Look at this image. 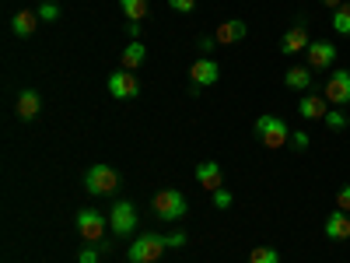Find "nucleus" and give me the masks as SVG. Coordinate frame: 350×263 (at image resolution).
<instances>
[{
    "label": "nucleus",
    "mask_w": 350,
    "mask_h": 263,
    "mask_svg": "<svg viewBox=\"0 0 350 263\" xmlns=\"http://www.w3.org/2000/svg\"><path fill=\"white\" fill-rule=\"evenodd\" d=\"M252 130H256V137L262 140V148H270V151H277V148H284V144H291V127L280 120V116H273V112L259 116Z\"/></svg>",
    "instance_id": "f257e3e1"
},
{
    "label": "nucleus",
    "mask_w": 350,
    "mask_h": 263,
    "mask_svg": "<svg viewBox=\"0 0 350 263\" xmlns=\"http://www.w3.org/2000/svg\"><path fill=\"white\" fill-rule=\"evenodd\" d=\"M84 190L95 193V197H112L120 190V172L109 168V165H92L84 172Z\"/></svg>",
    "instance_id": "f03ea898"
},
{
    "label": "nucleus",
    "mask_w": 350,
    "mask_h": 263,
    "mask_svg": "<svg viewBox=\"0 0 350 263\" xmlns=\"http://www.w3.org/2000/svg\"><path fill=\"white\" fill-rule=\"evenodd\" d=\"M105 225H109V214H102V211H95V208L77 211V236H81L84 242L98 246V242L105 239Z\"/></svg>",
    "instance_id": "7ed1b4c3"
},
{
    "label": "nucleus",
    "mask_w": 350,
    "mask_h": 263,
    "mask_svg": "<svg viewBox=\"0 0 350 263\" xmlns=\"http://www.w3.org/2000/svg\"><path fill=\"white\" fill-rule=\"evenodd\" d=\"M186 211H189V203L179 190H161L154 197V214L161 221H179V218H186Z\"/></svg>",
    "instance_id": "20e7f679"
},
{
    "label": "nucleus",
    "mask_w": 350,
    "mask_h": 263,
    "mask_svg": "<svg viewBox=\"0 0 350 263\" xmlns=\"http://www.w3.org/2000/svg\"><path fill=\"white\" fill-rule=\"evenodd\" d=\"M109 228H112V236H133V228H137V208L130 200H116L112 203V211H109Z\"/></svg>",
    "instance_id": "39448f33"
},
{
    "label": "nucleus",
    "mask_w": 350,
    "mask_h": 263,
    "mask_svg": "<svg viewBox=\"0 0 350 263\" xmlns=\"http://www.w3.org/2000/svg\"><path fill=\"white\" fill-rule=\"evenodd\" d=\"M165 249H168L165 236H137L126 256H130V263H154V260H161Z\"/></svg>",
    "instance_id": "423d86ee"
},
{
    "label": "nucleus",
    "mask_w": 350,
    "mask_h": 263,
    "mask_svg": "<svg viewBox=\"0 0 350 263\" xmlns=\"http://www.w3.org/2000/svg\"><path fill=\"white\" fill-rule=\"evenodd\" d=\"M323 95L329 105H350V71H333L326 88H323Z\"/></svg>",
    "instance_id": "0eeeda50"
},
{
    "label": "nucleus",
    "mask_w": 350,
    "mask_h": 263,
    "mask_svg": "<svg viewBox=\"0 0 350 263\" xmlns=\"http://www.w3.org/2000/svg\"><path fill=\"white\" fill-rule=\"evenodd\" d=\"M105 88H109L112 99H137V95H140V81L133 77V71H116V74H109Z\"/></svg>",
    "instance_id": "6e6552de"
},
{
    "label": "nucleus",
    "mask_w": 350,
    "mask_h": 263,
    "mask_svg": "<svg viewBox=\"0 0 350 263\" xmlns=\"http://www.w3.org/2000/svg\"><path fill=\"white\" fill-rule=\"evenodd\" d=\"M305 60H308L312 71H329L336 64V46L323 42V39H312V46L305 49Z\"/></svg>",
    "instance_id": "1a4fd4ad"
},
{
    "label": "nucleus",
    "mask_w": 350,
    "mask_h": 263,
    "mask_svg": "<svg viewBox=\"0 0 350 263\" xmlns=\"http://www.w3.org/2000/svg\"><path fill=\"white\" fill-rule=\"evenodd\" d=\"M245 36H249V28H245V21H239V18H228V21H221L217 25V42L221 46H235V42H245Z\"/></svg>",
    "instance_id": "9d476101"
},
{
    "label": "nucleus",
    "mask_w": 350,
    "mask_h": 263,
    "mask_svg": "<svg viewBox=\"0 0 350 263\" xmlns=\"http://www.w3.org/2000/svg\"><path fill=\"white\" fill-rule=\"evenodd\" d=\"M308 46H312V39H308V32H305V25L287 28V32H284V39H280V53H287V56L305 53Z\"/></svg>",
    "instance_id": "9b49d317"
},
{
    "label": "nucleus",
    "mask_w": 350,
    "mask_h": 263,
    "mask_svg": "<svg viewBox=\"0 0 350 263\" xmlns=\"http://www.w3.org/2000/svg\"><path fill=\"white\" fill-rule=\"evenodd\" d=\"M217 77H221V67H217V60H196V64L189 67V84L207 88V84H217Z\"/></svg>",
    "instance_id": "f8f14e48"
},
{
    "label": "nucleus",
    "mask_w": 350,
    "mask_h": 263,
    "mask_svg": "<svg viewBox=\"0 0 350 263\" xmlns=\"http://www.w3.org/2000/svg\"><path fill=\"white\" fill-rule=\"evenodd\" d=\"M323 231H326V239H336V242H347L350 239V218H347V211H333L329 218H326V225H323Z\"/></svg>",
    "instance_id": "ddd939ff"
},
{
    "label": "nucleus",
    "mask_w": 350,
    "mask_h": 263,
    "mask_svg": "<svg viewBox=\"0 0 350 263\" xmlns=\"http://www.w3.org/2000/svg\"><path fill=\"white\" fill-rule=\"evenodd\" d=\"M196 179H200V186L203 190H221V183H224V172H221V165L217 162H200L196 165Z\"/></svg>",
    "instance_id": "4468645a"
},
{
    "label": "nucleus",
    "mask_w": 350,
    "mask_h": 263,
    "mask_svg": "<svg viewBox=\"0 0 350 263\" xmlns=\"http://www.w3.org/2000/svg\"><path fill=\"white\" fill-rule=\"evenodd\" d=\"M298 112H301V120H326L329 102H326V95H305L298 102Z\"/></svg>",
    "instance_id": "2eb2a0df"
},
{
    "label": "nucleus",
    "mask_w": 350,
    "mask_h": 263,
    "mask_svg": "<svg viewBox=\"0 0 350 263\" xmlns=\"http://www.w3.org/2000/svg\"><path fill=\"white\" fill-rule=\"evenodd\" d=\"M18 116H21V120H36V116H39V109H42V99H39V92H36V88H25V92L18 95Z\"/></svg>",
    "instance_id": "dca6fc26"
},
{
    "label": "nucleus",
    "mask_w": 350,
    "mask_h": 263,
    "mask_svg": "<svg viewBox=\"0 0 350 263\" xmlns=\"http://www.w3.org/2000/svg\"><path fill=\"white\" fill-rule=\"evenodd\" d=\"M39 11H18L14 14V21H11V32L18 36V39H28V36H32L36 32V28H39Z\"/></svg>",
    "instance_id": "f3484780"
},
{
    "label": "nucleus",
    "mask_w": 350,
    "mask_h": 263,
    "mask_svg": "<svg viewBox=\"0 0 350 263\" xmlns=\"http://www.w3.org/2000/svg\"><path fill=\"white\" fill-rule=\"evenodd\" d=\"M284 84L291 88V92H308L312 88V67H291L284 74Z\"/></svg>",
    "instance_id": "a211bd4d"
},
{
    "label": "nucleus",
    "mask_w": 350,
    "mask_h": 263,
    "mask_svg": "<svg viewBox=\"0 0 350 263\" xmlns=\"http://www.w3.org/2000/svg\"><path fill=\"white\" fill-rule=\"evenodd\" d=\"M144 60H148V49H144V46L133 39V42L123 49V71H137Z\"/></svg>",
    "instance_id": "6ab92c4d"
},
{
    "label": "nucleus",
    "mask_w": 350,
    "mask_h": 263,
    "mask_svg": "<svg viewBox=\"0 0 350 263\" xmlns=\"http://www.w3.org/2000/svg\"><path fill=\"white\" fill-rule=\"evenodd\" d=\"M329 21H333V32L336 36H350V4H340Z\"/></svg>",
    "instance_id": "aec40b11"
},
{
    "label": "nucleus",
    "mask_w": 350,
    "mask_h": 263,
    "mask_svg": "<svg viewBox=\"0 0 350 263\" xmlns=\"http://www.w3.org/2000/svg\"><path fill=\"white\" fill-rule=\"evenodd\" d=\"M120 8H123L126 21H144V14H148V0H120Z\"/></svg>",
    "instance_id": "412c9836"
},
{
    "label": "nucleus",
    "mask_w": 350,
    "mask_h": 263,
    "mask_svg": "<svg viewBox=\"0 0 350 263\" xmlns=\"http://www.w3.org/2000/svg\"><path fill=\"white\" fill-rule=\"evenodd\" d=\"M249 263H280V253L273 246H256L249 253Z\"/></svg>",
    "instance_id": "4be33fe9"
},
{
    "label": "nucleus",
    "mask_w": 350,
    "mask_h": 263,
    "mask_svg": "<svg viewBox=\"0 0 350 263\" xmlns=\"http://www.w3.org/2000/svg\"><path fill=\"white\" fill-rule=\"evenodd\" d=\"M323 123H326L329 130H336V134H340V130H347V123H350V120H347V112H343V109H329Z\"/></svg>",
    "instance_id": "5701e85b"
},
{
    "label": "nucleus",
    "mask_w": 350,
    "mask_h": 263,
    "mask_svg": "<svg viewBox=\"0 0 350 263\" xmlns=\"http://www.w3.org/2000/svg\"><path fill=\"white\" fill-rule=\"evenodd\" d=\"M112 246H84L81 253H77V263H98L102 260V253H109Z\"/></svg>",
    "instance_id": "b1692460"
},
{
    "label": "nucleus",
    "mask_w": 350,
    "mask_h": 263,
    "mask_svg": "<svg viewBox=\"0 0 350 263\" xmlns=\"http://www.w3.org/2000/svg\"><path fill=\"white\" fill-rule=\"evenodd\" d=\"M211 200H214V208H217V211H228L231 203H235V197H231L224 186H221V190H214V193H211Z\"/></svg>",
    "instance_id": "393cba45"
},
{
    "label": "nucleus",
    "mask_w": 350,
    "mask_h": 263,
    "mask_svg": "<svg viewBox=\"0 0 350 263\" xmlns=\"http://www.w3.org/2000/svg\"><path fill=\"white\" fill-rule=\"evenodd\" d=\"M36 11H39V18H42V21H56V18H60V8H56L53 0H42V4H39Z\"/></svg>",
    "instance_id": "a878e982"
},
{
    "label": "nucleus",
    "mask_w": 350,
    "mask_h": 263,
    "mask_svg": "<svg viewBox=\"0 0 350 263\" xmlns=\"http://www.w3.org/2000/svg\"><path fill=\"white\" fill-rule=\"evenodd\" d=\"M291 144H295V151H305L308 144H312V137L305 130H291Z\"/></svg>",
    "instance_id": "bb28decb"
},
{
    "label": "nucleus",
    "mask_w": 350,
    "mask_h": 263,
    "mask_svg": "<svg viewBox=\"0 0 350 263\" xmlns=\"http://www.w3.org/2000/svg\"><path fill=\"white\" fill-rule=\"evenodd\" d=\"M336 208H340V211H350V183L336 190Z\"/></svg>",
    "instance_id": "cd10ccee"
},
{
    "label": "nucleus",
    "mask_w": 350,
    "mask_h": 263,
    "mask_svg": "<svg viewBox=\"0 0 350 263\" xmlns=\"http://www.w3.org/2000/svg\"><path fill=\"white\" fill-rule=\"evenodd\" d=\"M168 8L179 11V14H189V11L196 8V0H168Z\"/></svg>",
    "instance_id": "c85d7f7f"
},
{
    "label": "nucleus",
    "mask_w": 350,
    "mask_h": 263,
    "mask_svg": "<svg viewBox=\"0 0 350 263\" xmlns=\"http://www.w3.org/2000/svg\"><path fill=\"white\" fill-rule=\"evenodd\" d=\"M165 246L168 249H179V246H186V236H183V231H172V236H165Z\"/></svg>",
    "instance_id": "c756f323"
},
{
    "label": "nucleus",
    "mask_w": 350,
    "mask_h": 263,
    "mask_svg": "<svg viewBox=\"0 0 350 263\" xmlns=\"http://www.w3.org/2000/svg\"><path fill=\"white\" fill-rule=\"evenodd\" d=\"M126 32H130V39H137L140 36V21H126Z\"/></svg>",
    "instance_id": "7c9ffc66"
},
{
    "label": "nucleus",
    "mask_w": 350,
    "mask_h": 263,
    "mask_svg": "<svg viewBox=\"0 0 350 263\" xmlns=\"http://www.w3.org/2000/svg\"><path fill=\"white\" fill-rule=\"evenodd\" d=\"M319 4H326V8H329V11H336V8H340V4H343V0H319Z\"/></svg>",
    "instance_id": "2f4dec72"
}]
</instances>
